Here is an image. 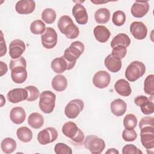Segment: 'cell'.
<instances>
[{
  "mask_svg": "<svg viewBox=\"0 0 154 154\" xmlns=\"http://www.w3.org/2000/svg\"><path fill=\"white\" fill-rule=\"evenodd\" d=\"M105 153H109V154H119V152L114 149V148H111V149H109Z\"/></svg>",
  "mask_w": 154,
  "mask_h": 154,
  "instance_id": "obj_45",
  "label": "cell"
},
{
  "mask_svg": "<svg viewBox=\"0 0 154 154\" xmlns=\"http://www.w3.org/2000/svg\"><path fill=\"white\" fill-rule=\"evenodd\" d=\"M46 29V25L45 23L41 20H35L33 21L30 25L31 32L35 34H42Z\"/></svg>",
  "mask_w": 154,
  "mask_h": 154,
  "instance_id": "obj_33",
  "label": "cell"
},
{
  "mask_svg": "<svg viewBox=\"0 0 154 154\" xmlns=\"http://www.w3.org/2000/svg\"><path fill=\"white\" fill-rule=\"evenodd\" d=\"M122 138L128 142L134 141L137 138V134L134 129H125L122 132Z\"/></svg>",
  "mask_w": 154,
  "mask_h": 154,
  "instance_id": "obj_39",
  "label": "cell"
},
{
  "mask_svg": "<svg viewBox=\"0 0 154 154\" xmlns=\"http://www.w3.org/2000/svg\"><path fill=\"white\" fill-rule=\"evenodd\" d=\"M144 91L149 95H154V75H148L144 80Z\"/></svg>",
  "mask_w": 154,
  "mask_h": 154,
  "instance_id": "obj_34",
  "label": "cell"
},
{
  "mask_svg": "<svg viewBox=\"0 0 154 154\" xmlns=\"http://www.w3.org/2000/svg\"><path fill=\"white\" fill-rule=\"evenodd\" d=\"M0 76H2L7 72L8 67L7 64L2 61H0Z\"/></svg>",
  "mask_w": 154,
  "mask_h": 154,
  "instance_id": "obj_44",
  "label": "cell"
},
{
  "mask_svg": "<svg viewBox=\"0 0 154 154\" xmlns=\"http://www.w3.org/2000/svg\"><path fill=\"white\" fill-rule=\"evenodd\" d=\"M84 103L81 99H75L70 100L66 106L64 114L69 119L76 118L83 110Z\"/></svg>",
  "mask_w": 154,
  "mask_h": 154,
  "instance_id": "obj_8",
  "label": "cell"
},
{
  "mask_svg": "<svg viewBox=\"0 0 154 154\" xmlns=\"http://www.w3.org/2000/svg\"><path fill=\"white\" fill-rule=\"evenodd\" d=\"M127 53V49L123 46H117L112 48L111 55L116 58L122 60L123 58Z\"/></svg>",
  "mask_w": 154,
  "mask_h": 154,
  "instance_id": "obj_40",
  "label": "cell"
},
{
  "mask_svg": "<svg viewBox=\"0 0 154 154\" xmlns=\"http://www.w3.org/2000/svg\"><path fill=\"white\" fill-rule=\"evenodd\" d=\"M137 125V119L132 114H128L123 119V126L125 129H134Z\"/></svg>",
  "mask_w": 154,
  "mask_h": 154,
  "instance_id": "obj_35",
  "label": "cell"
},
{
  "mask_svg": "<svg viewBox=\"0 0 154 154\" xmlns=\"http://www.w3.org/2000/svg\"><path fill=\"white\" fill-rule=\"evenodd\" d=\"M111 112L117 117L123 116L127 109L126 103L121 99H116L114 100L110 105Z\"/></svg>",
  "mask_w": 154,
  "mask_h": 154,
  "instance_id": "obj_21",
  "label": "cell"
},
{
  "mask_svg": "<svg viewBox=\"0 0 154 154\" xmlns=\"http://www.w3.org/2000/svg\"><path fill=\"white\" fill-rule=\"evenodd\" d=\"M25 89L28 91V97L26 99L27 101L32 102L37 99L40 93L38 89L36 87L29 85L26 87Z\"/></svg>",
  "mask_w": 154,
  "mask_h": 154,
  "instance_id": "obj_37",
  "label": "cell"
},
{
  "mask_svg": "<svg viewBox=\"0 0 154 154\" xmlns=\"http://www.w3.org/2000/svg\"><path fill=\"white\" fill-rule=\"evenodd\" d=\"M26 46L23 41L15 39L11 42L9 45V55L12 59H17L21 57L25 51Z\"/></svg>",
  "mask_w": 154,
  "mask_h": 154,
  "instance_id": "obj_14",
  "label": "cell"
},
{
  "mask_svg": "<svg viewBox=\"0 0 154 154\" xmlns=\"http://www.w3.org/2000/svg\"><path fill=\"white\" fill-rule=\"evenodd\" d=\"M94 19L98 23H106L110 19V12L106 8H101L97 10L94 13Z\"/></svg>",
  "mask_w": 154,
  "mask_h": 154,
  "instance_id": "obj_29",
  "label": "cell"
},
{
  "mask_svg": "<svg viewBox=\"0 0 154 154\" xmlns=\"http://www.w3.org/2000/svg\"><path fill=\"white\" fill-rule=\"evenodd\" d=\"M16 141L10 137L4 138L1 143V148L2 152L6 154L13 153L16 150Z\"/></svg>",
  "mask_w": 154,
  "mask_h": 154,
  "instance_id": "obj_30",
  "label": "cell"
},
{
  "mask_svg": "<svg viewBox=\"0 0 154 154\" xmlns=\"http://www.w3.org/2000/svg\"><path fill=\"white\" fill-rule=\"evenodd\" d=\"M1 57H2L3 55H5L7 52V46L5 44V42L3 37V34L2 32H1Z\"/></svg>",
  "mask_w": 154,
  "mask_h": 154,
  "instance_id": "obj_43",
  "label": "cell"
},
{
  "mask_svg": "<svg viewBox=\"0 0 154 154\" xmlns=\"http://www.w3.org/2000/svg\"><path fill=\"white\" fill-rule=\"evenodd\" d=\"M146 72L144 64L139 61L131 62L125 70V77L130 82H135L142 77Z\"/></svg>",
  "mask_w": 154,
  "mask_h": 154,
  "instance_id": "obj_5",
  "label": "cell"
},
{
  "mask_svg": "<svg viewBox=\"0 0 154 154\" xmlns=\"http://www.w3.org/2000/svg\"><path fill=\"white\" fill-rule=\"evenodd\" d=\"M130 44L131 39L129 36L125 33H120L112 38L111 42V47L114 48L117 46H123L127 48L130 45Z\"/></svg>",
  "mask_w": 154,
  "mask_h": 154,
  "instance_id": "obj_27",
  "label": "cell"
},
{
  "mask_svg": "<svg viewBox=\"0 0 154 154\" xmlns=\"http://www.w3.org/2000/svg\"><path fill=\"white\" fill-rule=\"evenodd\" d=\"M38 106L42 112L45 114L51 113L55 106L56 95L49 90L43 91L40 95Z\"/></svg>",
  "mask_w": 154,
  "mask_h": 154,
  "instance_id": "obj_6",
  "label": "cell"
},
{
  "mask_svg": "<svg viewBox=\"0 0 154 154\" xmlns=\"http://www.w3.org/2000/svg\"><path fill=\"white\" fill-rule=\"evenodd\" d=\"M10 118L11 121L14 124L20 125L22 123L26 118L25 109L20 106L14 107L10 111Z\"/></svg>",
  "mask_w": 154,
  "mask_h": 154,
  "instance_id": "obj_23",
  "label": "cell"
},
{
  "mask_svg": "<svg viewBox=\"0 0 154 154\" xmlns=\"http://www.w3.org/2000/svg\"><path fill=\"white\" fill-rule=\"evenodd\" d=\"M85 49L84 43L80 41H75L71 43L64 52L63 57L69 64L70 69L74 67L76 60L83 54Z\"/></svg>",
  "mask_w": 154,
  "mask_h": 154,
  "instance_id": "obj_2",
  "label": "cell"
},
{
  "mask_svg": "<svg viewBox=\"0 0 154 154\" xmlns=\"http://www.w3.org/2000/svg\"><path fill=\"white\" fill-rule=\"evenodd\" d=\"M84 147L91 153H101L105 147V143L103 139L94 135H89L86 137L84 141Z\"/></svg>",
  "mask_w": 154,
  "mask_h": 154,
  "instance_id": "obj_7",
  "label": "cell"
},
{
  "mask_svg": "<svg viewBox=\"0 0 154 154\" xmlns=\"http://www.w3.org/2000/svg\"><path fill=\"white\" fill-rule=\"evenodd\" d=\"M145 126L154 127V118L151 116H146L143 117L139 122V128L142 129Z\"/></svg>",
  "mask_w": 154,
  "mask_h": 154,
  "instance_id": "obj_42",
  "label": "cell"
},
{
  "mask_svg": "<svg viewBox=\"0 0 154 154\" xmlns=\"http://www.w3.org/2000/svg\"><path fill=\"white\" fill-rule=\"evenodd\" d=\"M58 137V132L53 127H48L40 131L37 135V141L42 145H46L55 141Z\"/></svg>",
  "mask_w": 154,
  "mask_h": 154,
  "instance_id": "obj_12",
  "label": "cell"
},
{
  "mask_svg": "<svg viewBox=\"0 0 154 154\" xmlns=\"http://www.w3.org/2000/svg\"><path fill=\"white\" fill-rule=\"evenodd\" d=\"M7 97L8 101L11 103H17L24 100H26L28 97V91L25 88H14L8 92Z\"/></svg>",
  "mask_w": 154,
  "mask_h": 154,
  "instance_id": "obj_17",
  "label": "cell"
},
{
  "mask_svg": "<svg viewBox=\"0 0 154 154\" xmlns=\"http://www.w3.org/2000/svg\"><path fill=\"white\" fill-rule=\"evenodd\" d=\"M93 34L96 40L100 43L106 42L111 35L109 30L103 25H97L94 27Z\"/></svg>",
  "mask_w": 154,
  "mask_h": 154,
  "instance_id": "obj_24",
  "label": "cell"
},
{
  "mask_svg": "<svg viewBox=\"0 0 154 154\" xmlns=\"http://www.w3.org/2000/svg\"><path fill=\"white\" fill-rule=\"evenodd\" d=\"M148 1H136L131 7V12L132 15L137 18L144 17L149 10Z\"/></svg>",
  "mask_w": 154,
  "mask_h": 154,
  "instance_id": "obj_16",
  "label": "cell"
},
{
  "mask_svg": "<svg viewBox=\"0 0 154 154\" xmlns=\"http://www.w3.org/2000/svg\"><path fill=\"white\" fill-rule=\"evenodd\" d=\"M123 154H142L143 152L132 144H126L122 149Z\"/></svg>",
  "mask_w": 154,
  "mask_h": 154,
  "instance_id": "obj_41",
  "label": "cell"
},
{
  "mask_svg": "<svg viewBox=\"0 0 154 154\" xmlns=\"http://www.w3.org/2000/svg\"><path fill=\"white\" fill-rule=\"evenodd\" d=\"M57 26L60 32L64 34L67 38H76L79 34V30L78 26L69 16L64 15L60 17L58 21Z\"/></svg>",
  "mask_w": 154,
  "mask_h": 154,
  "instance_id": "obj_3",
  "label": "cell"
},
{
  "mask_svg": "<svg viewBox=\"0 0 154 154\" xmlns=\"http://www.w3.org/2000/svg\"><path fill=\"white\" fill-rule=\"evenodd\" d=\"M104 64L109 71L116 73L121 69L122 62L120 59L114 57L111 54H109L105 58Z\"/></svg>",
  "mask_w": 154,
  "mask_h": 154,
  "instance_id": "obj_20",
  "label": "cell"
},
{
  "mask_svg": "<svg viewBox=\"0 0 154 154\" xmlns=\"http://www.w3.org/2000/svg\"><path fill=\"white\" fill-rule=\"evenodd\" d=\"M114 89L122 96H129L132 93V89L129 83L125 79L117 80L114 84Z\"/></svg>",
  "mask_w": 154,
  "mask_h": 154,
  "instance_id": "obj_22",
  "label": "cell"
},
{
  "mask_svg": "<svg viewBox=\"0 0 154 154\" xmlns=\"http://www.w3.org/2000/svg\"><path fill=\"white\" fill-rule=\"evenodd\" d=\"M9 67L11 72V77L14 82L22 84L26 81L28 76L26 69V61L23 57L17 59H11Z\"/></svg>",
  "mask_w": 154,
  "mask_h": 154,
  "instance_id": "obj_1",
  "label": "cell"
},
{
  "mask_svg": "<svg viewBox=\"0 0 154 154\" xmlns=\"http://www.w3.org/2000/svg\"><path fill=\"white\" fill-rule=\"evenodd\" d=\"M62 132L73 143L81 144L84 140V134L73 122H66L62 127Z\"/></svg>",
  "mask_w": 154,
  "mask_h": 154,
  "instance_id": "obj_4",
  "label": "cell"
},
{
  "mask_svg": "<svg viewBox=\"0 0 154 154\" xmlns=\"http://www.w3.org/2000/svg\"><path fill=\"white\" fill-rule=\"evenodd\" d=\"M51 66L52 70L57 73H62L66 70H70L69 64L63 56L54 58L51 61Z\"/></svg>",
  "mask_w": 154,
  "mask_h": 154,
  "instance_id": "obj_25",
  "label": "cell"
},
{
  "mask_svg": "<svg viewBox=\"0 0 154 154\" xmlns=\"http://www.w3.org/2000/svg\"><path fill=\"white\" fill-rule=\"evenodd\" d=\"M134 103L141 108V112L145 115H149L154 111L153 95L148 98L145 96H138L134 99Z\"/></svg>",
  "mask_w": 154,
  "mask_h": 154,
  "instance_id": "obj_10",
  "label": "cell"
},
{
  "mask_svg": "<svg viewBox=\"0 0 154 154\" xmlns=\"http://www.w3.org/2000/svg\"><path fill=\"white\" fill-rule=\"evenodd\" d=\"M35 8V2L32 0H22L15 5V10L20 14H28L32 13Z\"/></svg>",
  "mask_w": 154,
  "mask_h": 154,
  "instance_id": "obj_19",
  "label": "cell"
},
{
  "mask_svg": "<svg viewBox=\"0 0 154 154\" xmlns=\"http://www.w3.org/2000/svg\"><path fill=\"white\" fill-rule=\"evenodd\" d=\"M52 87L55 91L61 92L64 91L67 87L66 78L62 75H58L54 77L51 82Z\"/></svg>",
  "mask_w": 154,
  "mask_h": 154,
  "instance_id": "obj_26",
  "label": "cell"
},
{
  "mask_svg": "<svg viewBox=\"0 0 154 154\" xmlns=\"http://www.w3.org/2000/svg\"><path fill=\"white\" fill-rule=\"evenodd\" d=\"M57 14L54 10L51 8L45 9L42 13V19L48 24L54 23L56 19Z\"/></svg>",
  "mask_w": 154,
  "mask_h": 154,
  "instance_id": "obj_32",
  "label": "cell"
},
{
  "mask_svg": "<svg viewBox=\"0 0 154 154\" xmlns=\"http://www.w3.org/2000/svg\"><path fill=\"white\" fill-rule=\"evenodd\" d=\"M1 107L3 106L4 104L5 103V99H4V96L2 94H1Z\"/></svg>",
  "mask_w": 154,
  "mask_h": 154,
  "instance_id": "obj_46",
  "label": "cell"
},
{
  "mask_svg": "<svg viewBox=\"0 0 154 154\" xmlns=\"http://www.w3.org/2000/svg\"><path fill=\"white\" fill-rule=\"evenodd\" d=\"M57 33L56 31L51 27L46 28L43 33L41 34L42 46L48 49L54 48L57 43Z\"/></svg>",
  "mask_w": 154,
  "mask_h": 154,
  "instance_id": "obj_9",
  "label": "cell"
},
{
  "mask_svg": "<svg viewBox=\"0 0 154 154\" xmlns=\"http://www.w3.org/2000/svg\"><path fill=\"white\" fill-rule=\"evenodd\" d=\"M112 23L117 26L123 25L126 21V15L125 13L121 10L116 11L112 14Z\"/></svg>",
  "mask_w": 154,
  "mask_h": 154,
  "instance_id": "obj_36",
  "label": "cell"
},
{
  "mask_svg": "<svg viewBox=\"0 0 154 154\" xmlns=\"http://www.w3.org/2000/svg\"><path fill=\"white\" fill-rule=\"evenodd\" d=\"M17 138L23 143H28L32 138V132L30 129L26 126H22L17 129L16 131Z\"/></svg>",
  "mask_w": 154,
  "mask_h": 154,
  "instance_id": "obj_31",
  "label": "cell"
},
{
  "mask_svg": "<svg viewBox=\"0 0 154 154\" xmlns=\"http://www.w3.org/2000/svg\"><path fill=\"white\" fill-rule=\"evenodd\" d=\"M130 32L135 38L143 40L147 36V28L142 22L135 21L130 25Z\"/></svg>",
  "mask_w": 154,
  "mask_h": 154,
  "instance_id": "obj_15",
  "label": "cell"
},
{
  "mask_svg": "<svg viewBox=\"0 0 154 154\" xmlns=\"http://www.w3.org/2000/svg\"><path fill=\"white\" fill-rule=\"evenodd\" d=\"M141 143L147 149H152L154 147V127L145 126L141 129Z\"/></svg>",
  "mask_w": 154,
  "mask_h": 154,
  "instance_id": "obj_11",
  "label": "cell"
},
{
  "mask_svg": "<svg viewBox=\"0 0 154 154\" xmlns=\"http://www.w3.org/2000/svg\"><path fill=\"white\" fill-rule=\"evenodd\" d=\"M110 81V75L105 70L97 72L93 78V83L94 85L100 89L107 87L109 84Z\"/></svg>",
  "mask_w": 154,
  "mask_h": 154,
  "instance_id": "obj_13",
  "label": "cell"
},
{
  "mask_svg": "<svg viewBox=\"0 0 154 154\" xmlns=\"http://www.w3.org/2000/svg\"><path fill=\"white\" fill-rule=\"evenodd\" d=\"M54 151L57 154H72L71 147L63 143H58L55 145Z\"/></svg>",
  "mask_w": 154,
  "mask_h": 154,
  "instance_id": "obj_38",
  "label": "cell"
},
{
  "mask_svg": "<svg viewBox=\"0 0 154 154\" xmlns=\"http://www.w3.org/2000/svg\"><path fill=\"white\" fill-rule=\"evenodd\" d=\"M72 14L78 24L85 25L87 23L88 14L85 8L82 4H76L73 7Z\"/></svg>",
  "mask_w": 154,
  "mask_h": 154,
  "instance_id": "obj_18",
  "label": "cell"
},
{
  "mask_svg": "<svg viewBox=\"0 0 154 154\" xmlns=\"http://www.w3.org/2000/svg\"><path fill=\"white\" fill-rule=\"evenodd\" d=\"M28 123L34 129H39L43 125V117L38 112H32L28 118Z\"/></svg>",
  "mask_w": 154,
  "mask_h": 154,
  "instance_id": "obj_28",
  "label": "cell"
}]
</instances>
